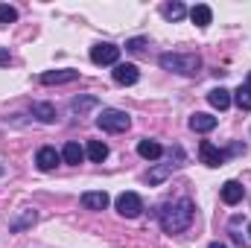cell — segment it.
<instances>
[{"label": "cell", "instance_id": "cb8c5ba5", "mask_svg": "<svg viewBox=\"0 0 251 248\" xmlns=\"http://www.w3.org/2000/svg\"><path fill=\"white\" fill-rule=\"evenodd\" d=\"M15 21H18V9L0 3V24H15Z\"/></svg>", "mask_w": 251, "mask_h": 248}, {"label": "cell", "instance_id": "5bb4252c", "mask_svg": "<svg viewBox=\"0 0 251 248\" xmlns=\"http://www.w3.org/2000/svg\"><path fill=\"white\" fill-rule=\"evenodd\" d=\"M207 102H210L216 111H228V105H231V91H225V88H213V91L207 94Z\"/></svg>", "mask_w": 251, "mask_h": 248}, {"label": "cell", "instance_id": "8992f818", "mask_svg": "<svg viewBox=\"0 0 251 248\" xmlns=\"http://www.w3.org/2000/svg\"><path fill=\"white\" fill-rule=\"evenodd\" d=\"M199 158H201V164H204V167H222L228 155H225V152H219L210 140H201V143H199Z\"/></svg>", "mask_w": 251, "mask_h": 248}, {"label": "cell", "instance_id": "30bf717a", "mask_svg": "<svg viewBox=\"0 0 251 248\" xmlns=\"http://www.w3.org/2000/svg\"><path fill=\"white\" fill-rule=\"evenodd\" d=\"M137 79H140V73L134 64H114V82L117 85H134Z\"/></svg>", "mask_w": 251, "mask_h": 248}, {"label": "cell", "instance_id": "4fadbf2b", "mask_svg": "<svg viewBox=\"0 0 251 248\" xmlns=\"http://www.w3.org/2000/svg\"><path fill=\"white\" fill-rule=\"evenodd\" d=\"M190 18H193V24H196L199 29H204V26H210V21H213V12H210V6L199 3V6H193V9H190Z\"/></svg>", "mask_w": 251, "mask_h": 248}, {"label": "cell", "instance_id": "ffe728a7", "mask_svg": "<svg viewBox=\"0 0 251 248\" xmlns=\"http://www.w3.org/2000/svg\"><path fill=\"white\" fill-rule=\"evenodd\" d=\"M234 102L240 111H251V85H240L234 91Z\"/></svg>", "mask_w": 251, "mask_h": 248}, {"label": "cell", "instance_id": "d6986e66", "mask_svg": "<svg viewBox=\"0 0 251 248\" xmlns=\"http://www.w3.org/2000/svg\"><path fill=\"white\" fill-rule=\"evenodd\" d=\"M173 167H176V164H158L155 170H149L146 181H149V184H161L164 178H170V175H173Z\"/></svg>", "mask_w": 251, "mask_h": 248}, {"label": "cell", "instance_id": "ac0fdd59", "mask_svg": "<svg viewBox=\"0 0 251 248\" xmlns=\"http://www.w3.org/2000/svg\"><path fill=\"white\" fill-rule=\"evenodd\" d=\"M32 117H38L41 123H53L56 120V108L50 102H35L32 105Z\"/></svg>", "mask_w": 251, "mask_h": 248}, {"label": "cell", "instance_id": "8fae6325", "mask_svg": "<svg viewBox=\"0 0 251 248\" xmlns=\"http://www.w3.org/2000/svg\"><path fill=\"white\" fill-rule=\"evenodd\" d=\"M190 128L199 131V134L213 131V128H216V117H210V114H204V111H196V114L190 117Z\"/></svg>", "mask_w": 251, "mask_h": 248}, {"label": "cell", "instance_id": "4316f807", "mask_svg": "<svg viewBox=\"0 0 251 248\" xmlns=\"http://www.w3.org/2000/svg\"><path fill=\"white\" fill-rule=\"evenodd\" d=\"M207 248H228V246H225V243H210Z\"/></svg>", "mask_w": 251, "mask_h": 248}, {"label": "cell", "instance_id": "6da1fadb", "mask_svg": "<svg viewBox=\"0 0 251 248\" xmlns=\"http://www.w3.org/2000/svg\"><path fill=\"white\" fill-rule=\"evenodd\" d=\"M193 213H196L193 201H190V198H178L176 204H167V207L161 210V228H164L167 234H181V231L190 228Z\"/></svg>", "mask_w": 251, "mask_h": 248}, {"label": "cell", "instance_id": "277c9868", "mask_svg": "<svg viewBox=\"0 0 251 248\" xmlns=\"http://www.w3.org/2000/svg\"><path fill=\"white\" fill-rule=\"evenodd\" d=\"M117 59H120V47L117 44H94L91 47V62L100 64V67H105V64H117Z\"/></svg>", "mask_w": 251, "mask_h": 248}, {"label": "cell", "instance_id": "7a4b0ae2", "mask_svg": "<svg viewBox=\"0 0 251 248\" xmlns=\"http://www.w3.org/2000/svg\"><path fill=\"white\" fill-rule=\"evenodd\" d=\"M161 67L170 70V73H181V76H196L201 59L196 53H164L161 56Z\"/></svg>", "mask_w": 251, "mask_h": 248}, {"label": "cell", "instance_id": "484cf974", "mask_svg": "<svg viewBox=\"0 0 251 248\" xmlns=\"http://www.w3.org/2000/svg\"><path fill=\"white\" fill-rule=\"evenodd\" d=\"M0 64H9V53L6 50H0Z\"/></svg>", "mask_w": 251, "mask_h": 248}, {"label": "cell", "instance_id": "44dd1931", "mask_svg": "<svg viewBox=\"0 0 251 248\" xmlns=\"http://www.w3.org/2000/svg\"><path fill=\"white\" fill-rule=\"evenodd\" d=\"M161 15H164L167 21H181V18L187 15V9H184V3H164V6H161Z\"/></svg>", "mask_w": 251, "mask_h": 248}, {"label": "cell", "instance_id": "603a6c76", "mask_svg": "<svg viewBox=\"0 0 251 248\" xmlns=\"http://www.w3.org/2000/svg\"><path fill=\"white\" fill-rule=\"evenodd\" d=\"M35 222V210H24L15 222H12V231H24V228H29Z\"/></svg>", "mask_w": 251, "mask_h": 248}, {"label": "cell", "instance_id": "52a82bcc", "mask_svg": "<svg viewBox=\"0 0 251 248\" xmlns=\"http://www.w3.org/2000/svg\"><path fill=\"white\" fill-rule=\"evenodd\" d=\"M59 161H62V155H59L53 146H41V149H38V155H35V164H38V170H41V173L56 170V167H59Z\"/></svg>", "mask_w": 251, "mask_h": 248}, {"label": "cell", "instance_id": "9c48e42d", "mask_svg": "<svg viewBox=\"0 0 251 248\" xmlns=\"http://www.w3.org/2000/svg\"><path fill=\"white\" fill-rule=\"evenodd\" d=\"M76 79H79V70H47V73H41V85H67Z\"/></svg>", "mask_w": 251, "mask_h": 248}, {"label": "cell", "instance_id": "83f0119b", "mask_svg": "<svg viewBox=\"0 0 251 248\" xmlns=\"http://www.w3.org/2000/svg\"><path fill=\"white\" fill-rule=\"evenodd\" d=\"M249 234H251V225H249Z\"/></svg>", "mask_w": 251, "mask_h": 248}, {"label": "cell", "instance_id": "9a60e30c", "mask_svg": "<svg viewBox=\"0 0 251 248\" xmlns=\"http://www.w3.org/2000/svg\"><path fill=\"white\" fill-rule=\"evenodd\" d=\"M137 155L146 158V161H158V158L164 155V146L155 143V140H140V143H137Z\"/></svg>", "mask_w": 251, "mask_h": 248}, {"label": "cell", "instance_id": "5b68a950", "mask_svg": "<svg viewBox=\"0 0 251 248\" xmlns=\"http://www.w3.org/2000/svg\"><path fill=\"white\" fill-rule=\"evenodd\" d=\"M140 210H143V198H140L137 193H123V196H117V213H120V216L134 219V216H140Z\"/></svg>", "mask_w": 251, "mask_h": 248}, {"label": "cell", "instance_id": "7c38bea8", "mask_svg": "<svg viewBox=\"0 0 251 248\" xmlns=\"http://www.w3.org/2000/svg\"><path fill=\"white\" fill-rule=\"evenodd\" d=\"M243 193H246V190H243L240 181H225V184H222V201H225V204H240V201H243Z\"/></svg>", "mask_w": 251, "mask_h": 248}, {"label": "cell", "instance_id": "7402d4cb", "mask_svg": "<svg viewBox=\"0 0 251 248\" xmlns=\"http://www.w3.org/2000/svg\"><path fill=\"white\" fill-rule=\"evenodd\" d=\"M91 108H97V97H76L73 102H70V111L73 114H85V111H91Z\"/></svg>", "mask_w": 251, "mask_h": 248}, {"label": "cell", "instance_id": "3957f363", "mask_svg": "<svg viewBox=\"0 0 251 248\" xmlns=\"http://www.w3.org/2000/svg\"><path fill=\"white\" fill-rule=\"evenodd\" d=\"M97 125L102 128V131H111V134H117V131H126L128 125H131V117L120 111V108H102V114L97 117Z\"/></svg>", "mask_w": 251, "mask_h": 248}, {"label": "cell", "instance_id": "e0dca14e", "mask_svg": "<svg viewBox=\"0 0 251 248\" xmlns=\"http://www.w3.org/2000/svg\"><path fill=\"white\" fill-rule=\"evenodd\" d=\"M85 155H88L94 164H102V161L108 158V146H105L102 140H91V143H88V149H85Z\"/></svg>", "mask_w": 251, "mask_h": 248}, {"label": "cell", "instance_id": "2e32d148", "mask_svg": "<svg viewBox=\"0 0 251 248\" xmlns=\"http://www.w3.org/2000/svg\"><path fill=\"white\" fill-rule=\"evenodd\" d=\"M62 158H64V164H73V167H76V164H82V161H85V149H82L79 143H73V140H70V143H64Z\"/></svg>", "mask_w": 251, "mask_h": 248}, {"label": "cell", "instance_id": "d4e9b609", "mask_svg": "<svg viewBox=\"0 0 251 248\" xmlns=\"http://www.w3.org/2000/svg\"><path fill=\"white\" fill-rule=\"evenodd\" d=\"M143 44H146L143 38H131V41H126V50H131V53H140V50H143Z\"/></svg>", "mask_w": 251, "mask_h": 248}, {"label": "cell", "instance_id": "ba28073f", "mask_svg": "<svg viewBox=\"0 0 251 248\" xmlns=\"http://www.w3.org/2000/svg\"><path fill=\"white\" fill-rule=\"evenodd\" d=\"M108 193L105 190H88V193H82V207H88V210H105L108 207Z\"/></svg>", "mask_w": 251, "mask_h": 248}]
</instances>
